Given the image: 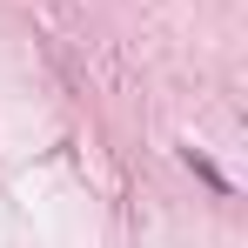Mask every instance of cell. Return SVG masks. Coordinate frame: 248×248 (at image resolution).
I'll use <instances>...</instances> for the list:
<instances>
[{
    "label": "cell",
    "instance_id": "obj_1",
    "mask_svg": "<svg viewBox=\"0 0 248 248\" xmlns=\"http://www.w3.org/2000/svg\"><path fill=\"white\" fill-rule=\"evenodd\" d=\"M188 168H195V174H202V181H208V188H215V195H228V174H221V168L208 161L202 148H188Z\"/></svg>",
    "mask_w": 248,
    "mask_h": 248
}]
</instances>
